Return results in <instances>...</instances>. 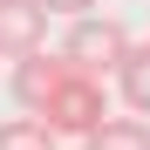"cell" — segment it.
Masks as SVG:
<instances>
[{
	"label": "cell",
	"mask_w": 150,
	"mask_h": 150,
	"mask_svg": "<svg viewBox=\"0 0 150 150\" xmlns=\"http://www.w3.org/2000/svg\"><path fill=\"white\" fill-rule=\"evenodd\" d=\"M34 116H41V130L55 137V143H62V137H89L96 123L109 116V89L96 82V75H75V68H68L62 82H55V96H48Z\"/></svg>",
	"instance_id": "cell-1"
},
{
	"label": "cell",
	"mask_w": 150,
	"mask_h": 150,
	"mask_svg": "<svg viewBox=\"0 0 150 150\" xmlns=\"http://www.w3.org/2000/svg\"><path fill=\"white\" fill-rule=\"evenodd\" d=\"M130 55V28H123L116 14H82V21H68V34H62V62L75 75H116V62Z\"/></svg>",
	"instance_id": "cell-2"
},
{
	"label": "cell",
	"mask_w": 150,
	"mask_h": 150,
	"mask_svg": "<svg viewBox=\"0 0 150 150\" xmlns=\"http://www.w3.org/2000/svg\"><path fill=\"white\" fill-rule=\"evenodd\" d=\"M62 75H68V62H62V55H48V48H34V55H21V62H14V82H7V89H14V103L34 116L48 96H55Z\"/></svg>",
	"instance_id": "cell-3"
},
{
	"label": "cell",
	"mask_w": 150,
	"mask_h": 150,
	"mask_svg": "<svg viewBox=\"0 0 150 150\" xmlns=\"http://www.w3.org/2000/svg\"><path fill=\"white\" fill-rule=\"evenodd\" d=\"M48 41V14L41 0H0V55H34V48Z\"/></svg>",
	"instance_id": "cell-4"
},
{
	"label": "cell",
	"mask_w": 150,
	"mask_h": 150,
	"mask_svg": "<svg viewBox=\"0 0 150 150\" xmlns=\"http://www.w3.org/2000/svg\"><path fill=\"white\" fill-rule=\"evenodd\" d=\"M116 96L130 116H150V41H130V55L116 62Z\"/></svg>",
	"instance_id": "cell-5"
},
{
	"label": "cell",
	"mask_w": 150,
	"mask_h": 150,
	"mask_svg": "<svg viewBox=\"0 0 150 150\" xmlns=\"http://www.w3.org/2000/svg\"><path fill=\"white\" fill-rule=\"evenodd\" d=\"M82 143L89 150H150V123L143 116H103Z\"/></svg>",
	"instance_id": "cell-6"
},
{
	"label": "cell",
	"mask_w": 150,
	"mask_h": 150,
	"mask_svg": "<svg viewBox=\"0 0 150 150\" xmlns=\"http://www.w3.org/2000/svg\"><path fill=\"white\" fill-rule=\"evenodd\" d=\"M0 150H55V137L41 130V116H7L0 123Z\"/></svg>",
	"instance_id": "cell-7"
},
{
	"label": "cell",
	"mask_w": 150,
	"mask_h": 150,
	"mask_svg": "<svg viewBox=\"0 0 150 150\" xmlns=\"http://www.w3.org/2000/svg\"><path fill=\"white\" fill-rule=\"evenodd\" d=\"M96 7H103V0H41L48 21H55V14H62V21H82V14H96Z\"/></svg>",
	"instance_id": "cell-8"
}]
</instances>
